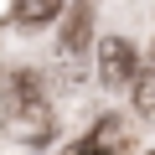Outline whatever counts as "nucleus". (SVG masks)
Returning <instances> with one entry per match:
<instances>
[{
  "instance_id": "nucleus-7",
  "label": "nucleus",
  "mask_w": 155,
  "mask_h": 155,
  "mask_svg": "<svg viewBox=\"0 0 155 155\" xmlns=\"http://www.w3.org/2000/svg\"><path fill=\"white\" fill-rule=\"evenodd\" d=\"M150 155H155V150H150Z\"/></svg>"
},
{
  "instance_id": "nucleus-4",
  "label": "nucleus",
  "mask_w": 155,
  "mask_h": 155,
  "mask_svg": "<svg viewBox=\"0 0 155 155\" xmlns=\"http://www.w3.org/2000/svg\"><path fill=\"white\" fill-rule=\"evenodd\" d=\"M88 26H93V11L88 5H72L67 11V26H62V52L67 57H78V52L88 47Z\"/></svg>"
},
{
  "instance_id": "nucleus-1",
  "label": "nucleus",
  "mask_w": 155,
  "mask_h": 155,
  "mask_svg": "<svg viewBox=\"0 0 155 155\" xmlns=\"http://www.w3.org/2000/svg\"><path fill=\"white\" fill-rule=\"evenodd\" d=\"M5 129H11V140H21V145L52 140L57 119H52V104H47V93H41V83H36V72H16L11 83H5Z\"/></svg>"
},
{
  "instance_id": "nucleus-2",
  "label": "nucleus",
  "mask_w": 155,
  "mask_h": 155,
  "mask_svg": "<svg viewBox=\"0 0 155 155\" xmlns=\"http://www.w3.org/2000/svg\"><path fill=\"white\" fill-rule=\"evenodd\" d=\"M134 78H140L134 47L124 36H104L98 41V83L104 88H134Z\"/></svg>"
},
{
  "instance_id": "nucleus-6",
  "label": "nucleus",
  "mask_w": 155,
  "mask_h": 155,
  "mask_svg": "<svg viewBox=\"0 0 155 155\" xmlns=\"http://www.w3.org/2000/svg\"><path fill=\"white\" fill-rule=\"evenodd\" d=\"M57 16H62V5H52V0H21L16 5L21 26H41V21H57Z\"/></svg>"
},
{
  "instance_id": "nucleus-3",
  "label": "nucleus",
  "mask_w": 155,
  "mask_h": 155,
  "mask_svg": "<svg viewBox=\"0 0 155 155\" xmlns=\"http://www.w3.org/2000/svg\"><path fill=\"white\" fill-rule=\"evenodd\" d=\"M124 145H129V129H124V119H119V114H104V119L88 129V140L78 145L72 155H124Z\"/></svg>"
},
{
  "instance_id": "nucleus-5",
  "label": "nucleus",
  "mask_w": 155,
  "mask_h": 155,
  "mask_svg": "<svg viewBox=\"0 0 155 155\" xmlns=\"http://www.w3.org/2000/svg\"><path fill=\"white\" fill-rule=\"evenodd\" d=\"M134 109H140V119H155V62L140 67V78H134Z\"/></svg>"
}]
</instances>
